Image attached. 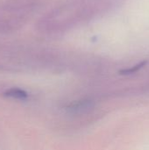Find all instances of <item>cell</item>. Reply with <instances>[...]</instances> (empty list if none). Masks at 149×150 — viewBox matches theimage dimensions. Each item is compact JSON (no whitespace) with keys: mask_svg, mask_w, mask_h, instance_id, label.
Returning <instances> with one entry per match:
<instances>
[{"mask_svg":"<svg viewBox=\"0 0 149 150\" xmlns=\"http://www.w3.org/2000/svg\"><path fill=\"white\" fill-rule=\"evenodd\" d=\"M5 96L11 97V98H25L27 97V93L18 88H11L7 90L4 92Z\"/></svg>","mask_w":149,"mask_h":150,"instance_id":"cell-1","label":"cell"},{"mask_svg":"<svg viewBox=\"0 0 149 150\" xmlns=\"http://www.w3.org/2000/svg\"><path fill=\"white\" fill-rule=\"evenodd\" d=\"M148 63L147 61H143L138 64H136L135 66H133V68H129V69H122L119 71V73L121 75H131V74H133L137 71H139L140 69H141L146 64Z\"/></svg>","mask_w":149,"mask_h":150,"instance_id":"cell-2","label":"cell"}]
</instances>
